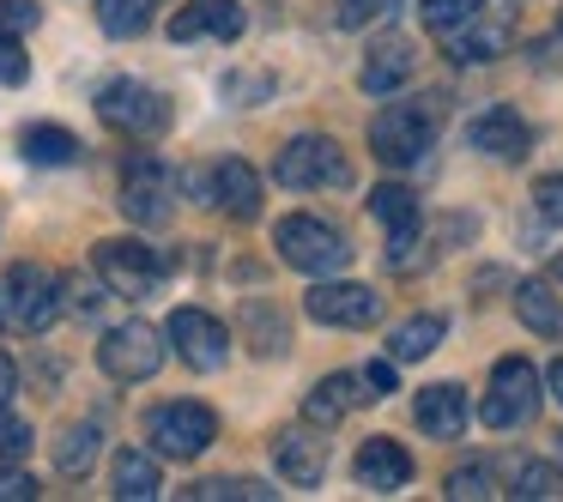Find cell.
Returning <instances> with one entry per match:
<instances>
[{
	"mask_svg": "<svg viewBox=\"0 0 563 502\" xmlns=\"http://www.w3.org/2000/svg\"><path fill=\"white\" fill-rule=\"evenodd\" d=\"M400 0H340V25L345 31H364V25H376V19H388Z\"/></svg>",
	"mask_w": 563,
	"mask_h": 502,
	"instance_id": "37",
	"label": "cell"
},
{
	"mask_svg": "<svg viewBox=\"0 0 563 502\" xmlns=\"http://www.w3.org/2000/svg\"><path fill=\"white\" fill-rule=\"evenodd\" d=\"M309 321H321V327H376L382 321V297L369 291V285H352V279H316L303 297Z\"/></svg>",
	"mask_w": 563,
	"mask_h": 502,
	"instance_id": "12",
	"label": "cell"
},
{
	"mask_svg": "<svg viewBox=\"0 0 563 502\" xmlns=\"http://www.w3.org/2000/svg\"><path fill=\"white\" fill-rule=\"evenodd\" d=\"M31 79V55L19 49V37H0V86H25Z\"/></svg>",
	"mask_w": 563,
	"mask_h": 502,
	"instance_id": "40",
	"label": "cell"
},
{
	"mask_svg": "<svg viewBox=\"0 0 563 502\" xmlns=\"http://www.w3.org/2000/svg\"><path fill=\"white\" fill-rule=\"evenodd\" d=\"M62 321V279L37 260H19L0 279V327L7 333H49Z\"/></svg>",
	"mask_w": 563,
	"mask_h": 502,
	"instance_id": "3",
	"label": "cell"
},
{
	"mask_svg": "<svg viewBox=\"0 0 563 502\" xmlns=\"http://www.w3.org/2000/svg\"><path fill=\"white\" fill-rule=\"evenodd\" d=\"M412 417H418V430H424L430 442H454V436H466L473 405H466V388H454V381H430V388H418Z\"/></svg>",
	"mask_w": 563,
	"mask_h": 502,
	"instance_id": "18",
	"label": "cell"
},
{
	"mask_svg": "<svg viewBox=\"0 0 563 502\" xmlns=\"http://www.w3.org/2000/svg\"><path fill=\"white\" fill-rule=\"evenodd\" d=\"M273 182L291 188V194L352 188V158H345L340 140H328V134H297V140H285V152L273 158Z\"/></svg>",
	"mask_w": 563,
	"mask_h": 502,
	"instance_id": "4",
	"label": "cell"
},
{
	"mask_svg": "<svg viewBox=\"0 0 563 502\" xmlns=\"http://www.w3.org/2000/svg\"><path fill=\"white\" fill-rule=\"evenodd\" d=\"M437 127H442V98L382 103L376 122H369V158L388 164V170H406L437 146Z\"/></svg>",
	"mask_w": 563,
	"mask_h": 502,
	"instance_id": "1",
	"label": "cell"
},
{
	"mask_svg": "<svg viewBox=\"0 0 563 502\" xmlns=\"http://www.w3.org/2000/svg\"><path fill=\"white\" fill-rule=\"evenodd\" d=\"M91 267H98V279L110 285L115 297H128V303L152 297V291H158V279H164L158 248L134 243V236H103V243L91 248Z\"/></svg>",
	"mask_w": 563,
	"mask_h": 502,
	"instance_id": "9",
	"label": "cell"
},
{
	"mask_svg": "<svg viewBox=\"0 0 563 502\" xmlns=\"http://www.w3.org/2000/svg\"><path fill=\"white\" fill-rule=\"evenodd\" d=\"M533 207H539V219H545V224H563V170L533 182Z\"/></svg>",
	"mask_w": 563,
	"mask_h": 502,
	"instance_id": "39",
	"label": "cell"
},
{
	"mask_svg": "<svg viewBox=\"0 0 563 502\" xmlns=\"http://www.w3.org/2000/svg\"><path fill=\"white\" fill-rule=\"evenodd\" d=\"M369 400V388H364V376H321L316 388H309V400H303V424H316V430H333L340 417H352L357 405Z\"/></svg>",
	"mask_w": 563,
	"mask_h": 502,
	"instance_id": "20",
	"label": "cell"
},
{
	"mask_svg": "<svg viewBox=\"0 0 563 502\" xmlns=\"http://www.w3.org/2000/svg\"><path fill=\"white\" fill-rule=\"evenodd\" d=\"M0 502H37V478L19 472V460H0Z\"/></svg>",
	"mask_w": 563,
	"mask_h": 502,
	"instance_id": "38",
	"label": "cell"
},
{
	"mask_svg": "<svg viewBox=\"0 0 563 502\" xmlns=\"http://www.w3.org/2000/svg\"><path fill=\"white\" fill-rule=\"evenodd\" d=\"M243 339L255 357H285L291 352V321H285L267 297H249L243 303Z\"/></svg>",
	"mask_w": 563,
	"mask_h": 502,
	"instance_id": "24",
	"label": "cell"
},
{
	"mask_svg": "<svg viewBox=\"0 0 563 502\" xmlns=\"http://www.w3.org/2000/svg\"><path fill=\"white\" fill-rule=\"evenodd\" d=\"M503 497L515 502H545V497H563V472L551 460H509L503 466Z\"/></svg>",
	"mask_w": 563,
	"mask_h": 502,
	"instance_id": "25",
	"label": "cell"
},
{
	"mask_svg": "<svg viewBox=\"0 0 563 502\" xmlns=\"http://www.w3.org/2000/svg\"><path fill=\"white\" fill-rule=\"evenodd\" d=\"M364 388H369V400H382V393H394V357H376V364L364 369Z\"/></svg>",
	"mask_w": 563,
	"mask_h": 502,
	"instance_id": "42",
	"label": "cell"
},
{
	"mask_svg": "<svg viewBox=\"0 0 563 502\" xmlns=\"http://www.w3.org/2000/svg\"><path fill=\"white\" fill-rule=\"evenodd\" d=\"M466 146L485 152V158L521 164L527 152H533V127H527L521 115L509 110V103H490V110H478L473 122H466Z\"/></svg>",
	"mask_w": 563,
	"mask_h": 502,
	"instance_id": "14",
	"label": "cell"
},
{
	"mask_svg": "<svg viewBox=\"0 0 563 502\" xmlns=\"http://www.w3.org/2000/svg\"><path fill=\"white\" fill-rule=\"evenodd\" d=\"M146 442L158 460H200L219 442V417L200 400H164L146 412Z\"/></svg>",
	"mask_w": 563,
	"mask_h": 502,
	"instance_id": "6",
	"label": "cell"
},
{
	"mask_svg": "<svg viewBox=\"0 0 563 502\" xmlns=\"http://www.w3.org/2000/svg\"><path fill=\"white\" fill-rule=\"evenodd\" d=\"M388 267H394V272L430 267V248H424V236H418V224H406V231H388Z\"/></svg>",
	"mask_w": 563,
	"mask_h": 502,
	"instance_id": "34",
	"label": "cell"
},
{
	"mask_svg": "<svg viewBox=\"0 0 563 502\" xmlns=\"http://www.w3.org/2000/svg\"><path fill=\"white\" fill-rule=\"evenodd\" d=\"M243 25H249L243 0H188V7H176V19H170V43H200V37L236 43Z\"/></svg>",
	"mask_w": 563,
	"mask_h": 502,
	"instance_id": "16",
	"label": "cell"
},
{
	"mask_svg": "<svg viewBox=\"0 0 563 502\" xmlns=\"http://www.w3.org/2000/svg\"><path fill=\"white\" fill-rule=\"evenodd\" d=\"M115 207L134 224H146V231L170 224L176 219V170L164 158H152V152H134V158L122 164V200H115Z\"/></svg>",
	"mask_w": 563,
	"mask_h": 502,
	"instance_id": "7",
	"label": "cell"
},
{
	"mask_svg": "<svg viewBox=\"0 0 563 502\" xmlns=\"http://www.w3.org/2000/svg\"><path fill=\"white\" fill-rule=\"evenodd\" d=\"M224 98L249 110L255 98H267V79H261V74H231V79H224Z\"/></svg>",
	"mask_w": 563,
	"mask_h": 502,
	"instance_id": "41",
	"label": "cell"
},
{
	"mask_svg": "<svg viewBox=\"0 0 563 502\" xmlns=\"http://www.w3.org/2000/svg\"><path fill=\"white\" fill-rule=\"evenodd\" d=\"M188 502H267L273 484H261V478H207V484L183 490Z\"/></svg>",
	"mask_w": 563,
	"mask_h": 502,
	"instance_id": "30",
	"label": "cell"
},
{
	"mask_svg": "<svg viewBox=\"0 0 563 502\" xmlns=\"http://www.w3.org/2000/svg\"><path fill=\"white\" fill-rule=\"evenodd\" d=\"M19 152H25L31 164H43V170H55V164H74L79 158V140L67 134V127H25V140H19Z\"/></svg>",
	"mask_w": 563,
	"mask_h": 502,
	"instance_id": "29",
	"label": "cell"
},
{
	"mask_svg": "<svg viewBox=\"0 0 563 502\" xmlns=\"http://www.w3.org/2000/svg\"><path fill=\"white\" fill-rule=\"evenodd\" d=\"M212 207L219 212H231V219H261V176H255V164H243V158H219L212 164Z\"/></svg>",
	"mask_w": 563,
	"mask_h": 502,
	"instance_id": "21",
	"label": "cell"
},
{
	"mask_svg": "<svg viewBox=\"0 0 563 502\" xmlns=\"http://www.w3.org/2000/svg\"><path fill=\"white\" fill-rule=\"evenodd\" d=\"M490 0H418V19H424V31H454V25H466L473 13H485Z\"/></svg>",
	"mask_w": 563,
	"mask_h": 502,
	"instance_id": "33",
	"label": "cell"
},
{
	"mask_svg": "<svg viewBox=\"0 0 563 502\" xmlns=\"http://www.w3.org/2000/svg\"><path fill=\"white\" fill-rule=\"evenodd\" d=\"M98 25L110 37H140L152 25V0H98Z\"/></svg>",
	"mask_w": 563,
	"mask_h": 502,
	"instance_id": "31",
	"label": "cell"
},
{
	"mask_svg": "<svg viewBox=\"0 0 563 502\" xmlns=\"http://www.w3.org/2000/svg\"><path fill=\"white\" fill-rule=\"evenodd\" d=\"M352 472H357V484H364V490L388 497V490H406V484H412V454H406L400 442H388V436H369L364 448H357Z\"/></svg>",
	"mask_w": 563,
	"mask_h": 502,
	"instance_id": "19",
	"label": "cell"
},
{
	"mask_svg": "<svg viewBox=\"0 0 563 502\" xmlns=\"http://www.w3.org/2000/svg\"><path fill=\"white\" fill-rule=\"evenodd\" d=\"M110 478H115V497H122V502H152L164 490L158 454H146V448H115Z\"/></svg>",
	"mask_w": 563,
	"mask_h": 502,
	"instance_id": "23",
	"label": "cell"
},
{
	"mask_svg": "<svg viewBox=\"0 0 563 502\" xmlns=\"http://www.w3.org/2000/svg\"><path fill=\"white\" fill-rule=\"evenodd\" d=\"M442 333H449L442 315H412V321H400V327L388 333V357L394 364H424V357L442 345Z\"/></svg>",
	"mask_w": 563,
	"mask_h": 502,
	"instance_id": "26",
	"label": "cell"
},
{
	"mask_svg": "<svg viewBox=\"0 0 563 502\" xmlns=\"http://www.w3.org/2000/svg\"><path fill=\"white\" fill-rule=\"evenodd\" d=\"M98 115L128 140H158L170 127V98L158 86H146V79H110L98 91Z\"/></svg>",
	"mask_w": 563,
	"mask_h": 502,
	"instance_id": "8",
	"label": "cell"
},
{
	"mask_svg": "<svg viewBox=\"0 0 563 502\" xmlns=\"http://www.w3.org/2000/svg\"><path fill=\"white\" fill-rule=\"evenodd\" d=\"M551 285H563V255H551Z\"/></svg>",
	"mask_w": 563,
	"mask_h": 502,
	"instance_id": "45",
	"label": "cell"
},
{
	"mask_svg": "<svg viewBox=\"0 0 563 502\" xmlns=\"http://www.w3.org/2000/svg\"><path fill=\"white\" fill-rule=\"evenodd\" d=\"M539 400H545V388H539V369L527 364V357H497L490 364V393L478 400V424L485 430H527L539 417Z\"/></svg>",
	"mask_w": 563,
	"mask_h": 502,
	"instance_id": "5",
	"label": "cell"
},
{
	"mask_svg": "<svg viewBox=\"0 0 563 502\" xmlns=\"http://www.w3.org/2000/svg\"><path fill=\"white\" fill-rule=\"evenodd\" d=\"M31 417H19L13 405H0V460H25L31 454Z\"/></svg>",
	"mask_w": 563,
	"mask_h": 502,
	"instance_id": "35",
	"label": "cell"
},
{
	"mask_svg": "<svg viewBox=\"0 0 563 502\" xmlns=\"http://www.w3.org/2000/svg\"><path fill=\"white\" fill-rule=\"evenodd\" d=\"M558 454H563V436H558Z\"/></svg>",
	"mask_w": 563,
	"mask_h": 502,
	"instance_id": "46",
	"label": "cell"
},
{
	"mask_svg": "<svg viewBox=\"0 0 563 502\" xmlns=\"http://www.w3.org/2000/svg\"><path fill=\"white\" fill-rule=\"evenodd\" d=\"M449 497H454V502H490V497H503V478L490 472L485 460L454 466V472H449Z\"/></svg>",
	"mask_w": 563,
	"mask_h": 502,
	"instance_id": "32",
	"label": "cell"
},
{
	"mask_svg": "<svg viewBox=\"0 0 563 502\" xmlns=\"http://www.w3.org/2000/svg\"><path fill=\"white\" fill-rule=\"evenodd\" d=\"M273 466H279V478L297 490L321 484V472H328V442H321V430L316 424L273 430Z\"/></svg>",
	"mask_w": 563,
	"mask_h": 502,
	"instance_id": "15",
	"label": "cell"
},
{
	"mask_svg": "<svg viewBox=\"0 0 563 502\" xmlns=\"http://www.w3.org/2000/svg\"><path fill=\"white\" fill-rule=\"evenodd\" d=\"M418 74V49L412 37H376L364 55V67H357V86L369 91V98H394V91H406V79Z\"/></svg>",
	"mask_w": 563,
	"mask_h": 502,
	"instance_id": "17",
	"label": "cell"
},
{
	"mask_svg": "<svg viewBox=\"0 0 563 502\" xmlns=\"http://www.w3.org/2000/svg\"><path fill=\"white\" fill-rule=\"evenodd\" d=\"M273 248H279V260L291 272H303V279L345 272V260H352L345 231H340V224H328V219H316V212H285V219L273 224Z\"/></svg>",
	"mask_w": 563,
	"mask_h": 502,
	"instance_id": "2",
	"label": "cell"
},
{
	"mask_svg": "<svg viewBox=\"0 0 563 502\" xmlns=\"http://www.w3.org/2000/svg\"><path fill=\"white\" fill-rule=\"evenodd\" d=\"M545 388H551V400H558V405H563V357H558V364H551V376H545Z\"/></svg>",
	"mask_w": 563,
	"mask_h": 502,
	"instance_id": "44",
	"label": "cell"
},
{
	"mask_svg": "<svg viewBox=\"0 0 563 502\" xmlns=\"http://www.w3.org/2000/svg\"><path fill=\"white\" fill-rule=\"evenodd\" d=\"M369 219H376L382 231H406V224H418V219H424V207H418V194H412V188L382 182V188H369Z\"/></svg>",
	"mask_w": 563,
	"mask_h": 502,
	"instance_id": "28",
	"label": "cell"
},
{
	"mask_svg": "<svg viewBox=\"0 0 563 502\" xmlns=\"http://www.w3.org/2000/svg\"><path fill=\"white\" fill-rule=\"evenodd\" d=\"M509 303H515V321H521L527 333H563V297L551 291V279H521L509 291Z\"/></svg>",
	"mask_w": 563,
	"mask_h": 502,
	"instance_id": "22",
	"label": "cell"
},
{
	"mask_svg": "<svg viewBox=\"0 0 563 502\" xmlns=\"http://www.w3.org/2000/svg\"><path fill=\"white\" fill-rule=\"evenodd\" d=\"M164 339L176 345V357H183L195 376H219L224 357H231V327H224L219 315H207V309H170Z\"/></svg>",
	"mask_w": 563,
	"mask_h": 502,
	"instance_id": "11",
	"label": "cell"
},
{
	"mask_svg": "<svg viewBox=\"0 0 563 502\" xmlns=\"http://www.w3.org/2000/svg\"><path fill=\"white\" fill-rule=\"evenodd\" d=\"M43 25L37 0H0V37H31Z\"/></svg>",
	"mask_w": 563,
	"mask_h": 502,
	"instance_id": "36",
	"label": "cell"
},
{
	"mask_svg": "<svg viewBox=\"0 0 563 502\" xmlns=\"http://www.w3.org/2000/svg\"><path fill=\"white\" fill-rule=\"evenodd\" d=\"M98 424H91V417H86V424H67L62 430V442H55V472H62V478H86L91 472V466H98Z\"/></svg>",
	"mask_w": 563,
	"mask_h": 502,
	"instance_id": "27",
	"label": "cell"
},
{
	"mask_svg": "<svg viewBox=\"0 0 563 502\" xmlns=\"http://www.w3.org/2000/svg\"><path fill=\"white\" fill-rule=\"evenodd\" d=\"M509 43H515V25L503 13H473L466 25H454V31H442V55L449 62H461V67H485V62H497V55H509Z\"/></svg>",
	"mask_w": 563,
	"mask_h": 502,
	"instance_id": "13",
	"label": "cell"
},
{
	"mask_svg": "<svg viewBox=\"0 0 563 502\" xmlns=\"http://www.w3.org/2000/svg\"><path fill=\"white\" fill-rule=\"evenodd\" d=\"M13 393H19V364L0 352V405H13Z\"/></svg>",
	"mask_w": 563,
	"mask_h": 502,
	"instance_id": "43",
	"label": "cell"
},
{
	"mask_svg": "<svg viewBox=\"0 0 563 502\" xmlns=\"http://www.w3.org/2000/svg\"><path fill=\"white\" fill-rule=\"evenodd\" d=\"M164 364V333L152 327V321H122V327H110L98 339V369L110 381H152Z\"/></svg>",
	"mask_w": 563,
	"mask_h": 502,
	"instance_id": "10",
	"label": "cell"
}]
</instances>
